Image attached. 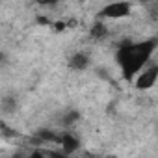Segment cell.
I'll return each mask as SVG.
<instances>
[{
	"mask_svg": "<svg viewBox=\"0 0 158 158\" xmlns=\"http://www.w3.org/2000/svg\"><path fill=\"white\" fill-rule=\"evenodd\" d=\"M158 47V37H151L139 43H128V45H121L117 50V63L123 71V74L132 80L134 74L138 76L147 65L149 60L152 56V52Z\"/></svg>",
	"mask_w": 158,
	"mask_h": 158,
	"instance_id": "obj_1",
	"label": "cell"
},
{
	"mask_svg": "<svg viewBox=\"0 0 158 158\" xmlns=\"http://www.w3.org/2000/svg\"><path fill=\"white\" fill-rule=\"evenodd\" d=\"M158 82V63H149L134 80V88L136 89H141V91H147L151 88H154Z\"/></svg>",
	"mask_w": 158,
	"mask_h": 158,
	"instance_id": "obj_2",
	"label": "cell"
},
{
	"mask_svg": "<svg viewBox=\"0 0 158 158\" xmlns=\"http://www.w3.org/2000/svg\"><path fill=\"white\" fill-rule=\"evenodd\" d=\"M60 141H61V145H63V151H65V152H71V151H74V149L78 147V139H76L74 136H71V134L63 136Z\"/></svg>",
	"mask_w": 158,
	"mask_h": 158,
	"instance_id": "obj_5",
	"label": "cell"
},
{
	"mask_svg": "<svg viewBox=\"0 0 158 158\" xmlns=\"http://www.w3.org/2000/svg\"><path fill=\"white\" fill-rule=\"evenodd\" d=\"M88 65H89V56L84 52H74L69 58V67L74 71H84V69H88Z\"/></svg>",
	"mask_w": 158,
	"mask_h": 158,
	"instance_id": "obj_4",
	"label": "cell"
},
{
	"mask_svg": "<svg viewBox=\"0 0 158 158\" xmlns=\"http://www.w3.org/2000/svg\"><path fill=\"white\" fill-rule=\"evenodd\" d=\"M130 13H132L130 2H112V4H106L99 11V17L101 19H125Z\"/></svg>",
	"mask_w": 158,
	"mask_h": 158,
	"instance_id": "obj_3",
	"label": "cell"
},
{
	"mask_svg": "<svg viewBox=\"0 0 158 158\" xmlns=\"http://www.w3.org/2000/svg\"><path fill=\"white\" fill-rule=\"evenodd\" d=\"M15 97H10V95H6L4 99H2V112L4 114H11V112H15Z\"/></svg>",
	"mask_w": 158,
	"mask_h": 158,
	"instance_id": "obj_6",
	"label": "cell"
},
{
	"mask_svg": "<svg viewBox=\"0 0 158 158\" xmlns=\"http://www.w3.org/2000/svg\"><path fill=\"white\" fill-rule=\"evenodd\" d=\"M106 34V26L102 24V23H97L95 26H93V30H91V35L93 37H102Z\"/></svg>",
	"mask_w": 158,
	"mask_h": 158,
	"instance_id": "obj_7",
	"label": "cell"
},
{
	"mask_svg": "<svg viewBox=\"0 0 158 158\" xmlns=\"http://www.w3.org/2000/svg\"><path fill=\"white\" fill-rule=\"evenodd\" d=\"M28 158H41V154H37V152H34V154H30Z\"/></svg>",
	"mask_w": 158,
	"mask_h": 158,
	"instance_id": "obj_8",
	"label": "cell"
}]
</instances>
